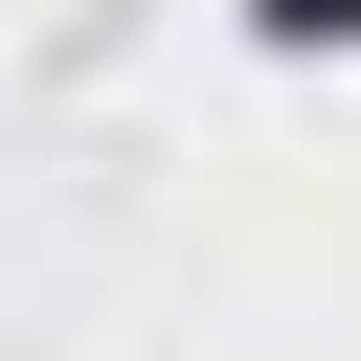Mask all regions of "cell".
<instances>
[{"label":"cell","instance_id":"6da1fadb","mask_svg":"<svg viewBox=\"0 0 361 361\" xmlns=\"http://www.w3.org/2000/svg\"><path fill=\"white\" fill-rule=\"evenodd\" d=\"M271 23H293V45H361V0H271Z\"/></svg>","mask_w":361,"mask_h":361}]
</instances>
